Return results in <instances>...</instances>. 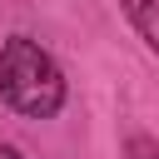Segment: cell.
Instances as JSON below:
<instances>
[{
  "label": "cell",
  "mask_w": 159,
  "mask_h": 159,
  "mask_svg": "<svg viewBox=\"0 0 159 159\" xmlns=\"http://www.w3.org/2000/svg\"><path fill=\"white\" fill-rule=\"evenodd\" d=\"M119 5H124L129 25L139 30V40L159 55V0H119Z\"/></svg>",
  "instance_id": "cell-2"
},
{
  "label": "cell",
  "mask_w": 159,
  "mask_h": 159,
  "mask_svg": "<svg viewBox=\"0 0 159 159\" xmlns=\"http://www.w3.org/2000/svg\"><path fill=\"white\" fill-rule=\"evenodd\" d=\"M124 159H159V139L154 134H129L124 139Z\"/></svg>",
  "instance_id": "cell-3"
},
{
  "label": "cell",
  "mask_w": 159,
  "mask_h": 159,
  "mask_svg": "<svg viewBox=\"0 0 159 159\" xmlns=\"http://www.w3.org/2000/svg\"><path fill=\"white\" fill-rule=\"evenodd\" d=\"M65 70L45 45H35L30 35H10L0 45V99L20 119H55L65 109Z\"/></svg>",
  "instance_id": "cell-1"
},
{
  "label": "cell",
  "mask_w": 159,
  "mask_h": 159,
  "mask_svg": "<svg viewBox=\"0 0 159 159\" xmlns=\"http://www.w3.org/2000/svg\"><path fill=\"white\" fill-rule=\"evenodd\" d=\"M0 159H25V154H20L15 144H0Z\"/></svg>",
  "instance_id": "cell-4"
}]
</instances>
